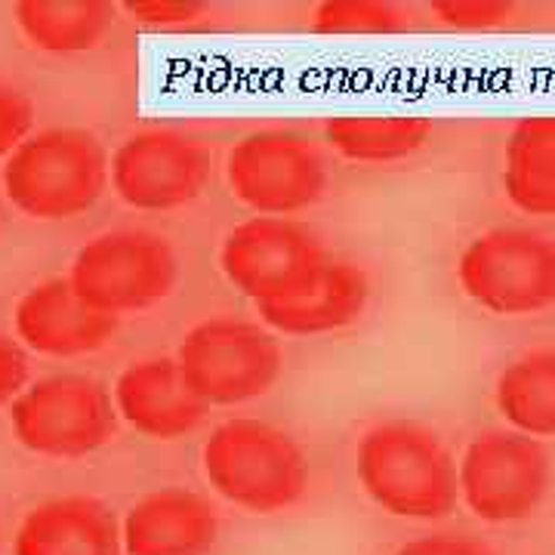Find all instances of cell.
<instances>
[{"label":"cell","mask_w":555,"mask_h":555,"mask_svg":"<svg viewBox=\"0 0 555 555\" xmlns=\"http://www.w3.org/2000/svg\"><path fill=\"white\" fill-rule=\"evenodd\" d=\"M364 494L383 513L414 521L448 518L460 503L456 460L436 429L416 420H383L356 451Z\"/></svg>","instance_id":"1"},{"label":"cell","mask_w":555,"mask_h":555,"mask_svg":"<svg viewBox=\"0 0 555 555\" xmlns=\"http://www.w3.org/2000/svg\"><path fill=\"white\" fill-rule=\"evenodd\" d=\"M112 182V158L100 137L80 127L38 130L7 158L0 185L13 207L43 222L78 219Z\"/></svg>","instance_id":"2"},{"label":"cell","mask_w":555,"mask_h":555,"mask_svg":"<svg viewBox=\"0 0 555 555\" xmlns=\"http://www.w3.org/2000/svg\"><path fill=\"white\" fill-rule=\"evenodd\" d=\"M201 463L222 500L257 516L297 506L309 488V460L297 438L254 416L219 423L204 441Z\"/></svg>","instance_id":"3"},{"label":"cell","mask_w":555,"mask_h":555,"mask_svg":"<svg viewBox=\"0 0 555 555\" xmlns=\"http://www.w3.org/2000/svg\"><path fill=\"white\" fill-rule=\"evenodd\" d=\"M456 284L478 309L525 318L555 306V238L525 225H496L463 247Z\"/></svg>","instance_id":"4"},{"label":"cell","mask_w":555,"mask_h":555,"mask_svg":"<svg viewBox=\"0 0 555 555\" xmlns=\"http://www.w3.org/2000/svg\"><path fill=\"white\" fill-rule=\"evenodd\" d=\"M225 179L257 217L294 219L327 195L331 160L315 139L294 127H259L232 145Z\"/></svg>","instance_id":"5"},{"label":"cell","mask_w":555,"mask_h":555,"mask_svg":"<svg viewBox=\"0 0 555 555\" xmlns=\"http://www.w3.org/2000/svg\"><path fill=\"white\" fill-rule=\"evenodd\" d=\"M10 426L25 451L50 460L96 454L118 433L115 396L87 374H50L10 404Z\"/></svg>","instance_id":"6"},{"label":"cell","mask_w":555,"mask_h":555,"mask_svg":"<svg viewBox=\"0 0 555 555\" xmlns=\"http://www.w3.org/2000/svg\"><path fill=\"white\" fill-rule=\"evenodd\" d=\"M177 361L210 408H232L257 401L275 386L284 352L266 324L219 315L198 321L182 337Z\"/></svg>","instance_id":"7"},{"label":"cell","mask_w":555,"mask_h":555,"mask_svg":"<svg viewBox=\"0 0 555 555\" xmlns=\"http://www.w3.org/2000/svg\"><path fill=\"white\" fill-rule=\"evenodd\" d=\"M68 281L90 306L120 318L170 297L179 281V259L158 232L112 229L80 247Z\"/></svg>","instance_id":"8"},{"label":"cell","mask_w":555,"mask_h":555,"mask_svg":"<svg viewBox=\"0 0 555 555\" xmlns=\"http://www.w3.org/2000/svg\"><path fill=\"white\" fill-rule=\"evenodd\" d=\"M460 500L488 525L537 516L553 488V456L543 441L516 429L478 433L456 463Z\"/></svg>","instance_id":"9"},{"label":"cell","mask_w":555,"mask_h":555,"mask_svg":"<svg viewBox=\"0 0 555 555\" xmlns=\"http://www.w3.org/2000/svg\"><path fill=\"white\" fill-rule=\"evenodd\" d=\"M331 250L315 229L287 217H254L238 222L219 247L229 284L254 306L294 297L331 262Z\"/></svg>","instance_id":"10"},{"label":"cell","mask_w":555,"mask_h":555,"mask_svg":"<svg viewBox=\"0 0 555 555\" xmlns=\"http://www.w3.org/2000/svg\"><path fill=\"white\" fill-rule=\"evenodd\" d=\"M214 173L207 142L182 127H142L112 155V189L133 210L167 214L198 201Z\"/></svg>","instance_id":"11"},{"label":"cell","mask_w":555,"mask_h":555,"mask_svg":"<svg viewBox=\"0 0 555 555\" xmlns=\"http://www.w3.org/2000/svg\"><path fill=\"white\" fill-rule=\"evenodd\" d=\"M13 327L22 346L38 356L78 358L100 352L118 334V318L90 306L68 278H50L22 294Z\"/></svg>","instance_id":"12"},{"label":"cell","mask_w":555,"mask_h":555,"mask_svg":"<svg viewBox=\"0 0 555 555\" xmlns=\"http://www.w3.org/2000/svg\"><path fill=\"white\" fill-rule=\"evenodd\" d=\"M115 408L124 423L158 441L195 433L210 404L185 379L177 358H139L115 379Z\"/></svg>","instance_id":"13"},{"label":"cell","mask_w":555,"mask_h":555,"mask_svg":"<svg viewBox=\"0 0 555 555\" xmlns=\"http://www.w3.org/2000/svg\"><path fill=\"white\" fill-rule=\"evenodd\" d=\"M127 555H207L219 540L217 506L192 488L149 491L120 521Z\"/></svg>","instance_id":"14"},{"label":"cell","mask_w":555,"mask_h":555,"mask_svg":"<svg viewBox=\"0 0 555 555\" xmlns=\"http://www.w3.org/2000/svg\"><path fill=\"white\" fill-rule=\"evenodd\" d=\"M367 302H371V281L364 269L352 259L334 254L315 281H309L294 297L257 306V315L272 334L321 337L352 327L356 321H361Z\"/></svg>","instance_id":"15"},{"label":"cell","mask_w":555,"mask_h":555,"mask_svg":"<svg viewBox=\"0 0 555 555\" xmlns=\"http://www.w3.org/2000/svg\"><path fill=\"white\" fill-rule=\"evenodd\" d=\"M13 555H124L120 521L96 496H56L22 518Z\"/></svg>","instance_id":"16"},{"label":"cell","mask_w":555,"mask_h":555,"mask_svg":"<svg viewBox=\"0 0 555 555\" xmlns=\"http://www.w3.org/2000/svg\"><path fill=\"white\" fill-rule=\"evenodd\" d=\"M503 192L528 217H555V115H531L503 149Z\"/></svg>","instance_id":"17"},{"label":"cell","mask_w":555,"mask_h":555,"mask_svg":"<svg viewBox=\"0 0 555 555\" xmlns=\"http://www.w3.org/2000/svg\"><path fill=\"white\" fill-rule=\"evenodd\" d=\"M118 10L108 0H22L16 3V25L35 50L68 56L100 47Z\"/></svg>","instance_id":"18"},{"label":"cell","mask_w":555,"mask_h":555,"mask_svg":"<svg viewBox=\"0 0 555 555\" xmlns=\"http://www.w3.org/2000/svg\"><path fill=\"white\" fill-rule=\"evenodd\" d=\"M433 137V120L416 115H339L324 124V142L352 164H392L416 155Z\"/></svg>","instance_id":"19"},{"label":"cell","mask_w":555,"mask_h":555,"mask_svg":"<svg viewBox=\"0 0 555 555\" xmlns=\"http://www.w3.org/2000/svg\"><path fill=\"white\" fill-rule=\"evenodd\" d=\"M494 401L509 429L555 438V349H531L509 361L494 386Z\"/></svg>","instance_id":"20"},{"label":"cell","mask_w":555,"mask_h":555,"mask_svg":"<svg viewBox=\"0 0 555 555\" xmlns=\"http://www.w3.org/2000/svg\"><path fill=\"white\" fill-rule=\"evenodd\" d=\"M411 25V13L392 0H324L312 13L321 35H396Z\"/></svg>","instance_id":"21"},{"label":"cell","mask_w":555,"mask_h":555,"mask_svg":"<svg viewBox=\"0 0 555 555\" xmlns=\"http://www.w3.org/2000/svg\"><path fill=\"white\" fill-rule=\"evenodd\" d=\"M433 13L456 31H491L513 20L516 7L506 0H436Z\"/></svg>","instance_id":"22"},{"label":"cell","mask_w":555,"mask_h":555,"mask_svg":"<svg viewBox=\"0 0 555 555\" xmlns=\"http://www.w3.org/2000/svg\"><path fill=\"white\" fill-rule=\"evenodd\" d=\"M35 127V102L28 93L0 80V158H10Z\"/></svg>","instance_id":"23"},{"label":"cell","mask_w":555,"mask_h":555,"mask_svg":"<svg viewBox=\"0 0 555 555\" xmlns=\"http://www.w3.org/2000/svg\"><path fill=\"white\" fill-rule=\"evenodd\" d=\"M120 10L139 25L170 28V25L198 22L207 10V3H201V0H124Z\"/></svg>","instance_id":"24"},{"label":"cell","mask_w":555,"mask_h":555,"mask_svg":"<svg viewBox=\"0 0 555 555\" xmlns=\"http://www.w3.org/2000/svg\"><path fill=\"white\" fill-rule=\"evenodd\" d=\"M396 555H500L476 534H456V531H441V534H423L408 540Z\"/></svg>","instance_id":"25"},{"label":"cell","mask_w":555,"mask_h":555,"mask_svg":"<svg viewBox=\"0 0 555 555\" xmlns=\"http://www.w3.org/2000/svg\"><path fill=\"white\" fill-rule=\"evenodd\" d=\"M28 386V356L20 339L0 334V408L13 404Z\"/></svg>","instance_id":"26"},{"label":"cell","mask_w":555,"mask_h":555,"mask_svg":"<svg viewBox=\"0 0 555 555\" xmlns=\"http://www.w3.org/2000/svg\"><path fill=\"white\" fill-rule=\"evenodd\" d=\"M0 192H3V189H0Z\"/></svg>","instance_id":"27"}]
</instances>
